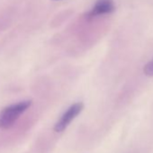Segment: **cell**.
Listing matches in <instances>:
<instances>
[{
    "instance_id": "cell-1",
    "label": "cell",
    "mask_w": 153,
    "mask_h": 153,
    "mask_svg": "<svg viewBox=\"0 0 153 153\" xmlns=\"http://www.w3.org/2000/svg\"><path fill=\"white\" fill-rule=\"evenodd\" d=\"M32 105L31 100L21 101L17 104L7 106L0 112V129H9Z\"/></svg>"
},
{
    "instance_id": "cell-3",
    "label": "cell",
    "mask_w": 153,
    "mask_h": 153,
    "mask_svg": "<svg viewBox=\"0 0 153 153\" xmlns=\"http://www.w3.org/2000/svg\"><path fill=\"white\" fill-rule=\"evenodd\" d=\"M114 3L113 0H97L93 9L89 13V16H97L114 12Z\"/></svg>"
},
{
    "instance_id": "cell-2",
    "label": "cell",
    "mask_w": 153,
    "mask_h": 153,
    "mask_svg": "<svg viewBox=\"0 0 153 153\" xmlns=\"http://www.w3.org/2000/svg\"><path fill=\"white\" fill-rule=\"evenodd\" d=\"M84 105L82 103H76L69 106L68 110L61 115L59 120L56 123L54 126V130L57 132H61L63 131L69 124L70 123L78 116L81 111L83 110Z\"/></svg>"
},
{
    "instance_id": "cell-4",
    "label": "cell",
    "mask_w": 153,
    "mask_h": 153,
    "mask_svg": "<svg viewBox=\"0 0 153 153\" xmlns=\"http://www.w3.org/2000/svg\"><path fill=\"white\" fill-rule=\"evenodd\" d=\"M143 72L146 76H153V59L145 65L143 68Z\"/></svg>"
}]
</instances>
